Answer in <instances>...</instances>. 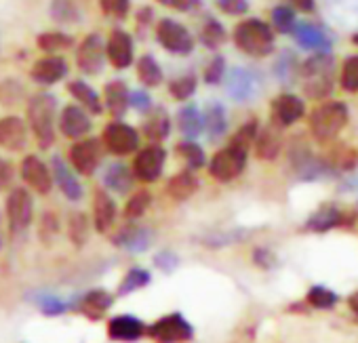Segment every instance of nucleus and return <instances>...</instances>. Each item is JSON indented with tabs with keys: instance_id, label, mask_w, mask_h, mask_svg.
Returning a JSON list of instances; mask_svg holds the SVG:
<instances>
[{
	"instance_id": "1",
	"label": "nucleus",
	"mask_w": 358,
	"mask_h": 343,
	"mask_svg": "<svg viewBox=\"0 0 358 343\" xmlns=\"http://www.w3.org/2000/svg\"><path fill=\"white\" fill-rule=\"evenodd\" d=\"M55 108L57 99L51 93H38L28 101V124L43 149H49L55 141Z\"/></svg>"
},
{
	"instance_id": "2",
	"label": "nucleus",
	"mask_w": 358,
	"mask_h": 343,
	"mask_svg": "<svg viewBox=\"0 0 358 343\" xmlns=\"http://www.w3.org/2000/svg\"><path fill=\"white\" fill-rule=\"evenodd\" d=\"M234 43L251 57H266L274 51V32L262 20H245L234 28Z\"/></svg>"
},
{
	"instance_id": "3",
	"label": "nucleus",
	"mask_w": 358,
	"mask_h": 343,
	"mask_svg": "<svg viewBox=\"0 0 358 343\" xmlns=\"http://www.w3.org/2000/svg\"><path fill=\"white\" fill-rule=\"evenodd\" d=\"M301 80H303V93L310 99H324L333 91V57L327 53H318L310 57L301 70Z\"/></svg>"
},
{
	"instance_id": "4",
	"label": "nucleus",
	"mask_w": 358,
	"mask_h": 343,
	"mask_svg": "<svg viewBox=\"0 0 358 343\" xmlns=\"http://www.w3.org/2000/svg\"><path fill=\"white\" fill-rule=\"evenodd\" d=\"M348 122V108L339 101L320 105L310 116V131L318 141L333 139Z\"/></svg>"
},
{
	"instance_id": "5",
	"label": "nucleus",
	"mask_w": 358,
	"mask_h": 343,
	"mask_svg": "<svg viewBox=\"0 0 358 343\" xmlns=\"http://www.w3.org/2000/svg\"><path fill=\"white\" fill-rule=\"evenodd\" d=\"M156 41L160 47L173 55H190L194 51V38L186 26L175 20H160L156 26Z\"/></svg>"
},
{
	"instance_id": "6",
	"label": "nucleus",
	"mask_w": 358,
	"mask_h": 343,
	"mask_svg": "<svg viewBox=\"0 0 358 343\" xmlns=\"http://www.w3.org/2000/svg\"><path fill=\"white\" fill-rule=\"evenodd\" d=\"M247 166V149L238 147V145H228L224 149H220L209 164V173L213 180L217 182H232L236 180Z\"/></svg>"
},
{
	"instance_id": "7",
	"label": "nucleus",
	"mask_w": 358,
	"mask_h": 343,
	"mask_svg": "<svg viewBox=\"0 0 358 343\" xmlns=\"http://www.w3.org/2000/svg\"><path fill=\"white\" fill-rule=\"evenodd\" d=\"M101 141H103L106 149L112 152L114 156H127V154H133L139 147L137 131L131 124L120 122V120H114L103 129Z\"/></svg>"
},
{
	"instance_id": "8",
	"label": "nucleus",
	"mask_w": 358,
	"mask_h": 343,
	"mask_svg": "<svg viewBox=\"0 0 358 343\" xmlns=\"http://www.w3.org/2000/svg\"><path fill=\"white\" fill-rule=\"evenodd\" d=\"M164 160H166V152L158 143H152V145L139 149L133 160V177H137L139 182H145V184L156 182L162 175Z\"/></svg>"
},
{
	"instance_id": "9",
	"label": "nucleus",
	"mask_w": 358,
	"mask_h": 343,
	"mask_svg": "<svg viewBox=\"0 0 358 343\" xmlns=\"http://www.w3.org/2000/svg\"><path fill=\"white\" fill-rule=\"evenodd\" d=\"M150 335L158 343H186L192 339V326L182 314H169L150 326Z\"/></svg>"
},
{
	"instance_id": "10",
	"label": "nucleus",
	"mask_w": 358,
	"mask_h": 343,
	"mask_svg": "<svg viewBox=\"0 0 358 343\" xmlns=\"http://www.w3.org/2000/svg\"><path fill=\"white\" fill-rule=\"evenodd\" d=\"M106 59V43L99 34H89L76 49V66L83 74L95 76L101 72Z\"/></svg>"
},
{
	"instance_id": "11",
	"label": "nucleus",
	"mask_w": 358,
	"mask_h": 343,
	"mask_svg": "<svg viewBox=\"0 0 358 343\" xmlns=\"http://www.w3.org/2000/svg\"><path fill=\"white\" fill-rule=\"evenodd\" d=\"M34 217V205H32V196L28 190L24 188H15L11 190L9 198H7V219H9V230L13 234L24 232Z\"/></svg>"
},
{
	"instance_id": "12",
	"label": "nucleus",
	"mask_w": 358,
	"mask_h": 343,
	"mask_svg": "<svg viewBox=\"0 0 358 343\" xmlns=\"http://www.w3.org/2000/svg\"><path fill=\"white\" fill-rule=\"evenodd\" d=\"M101 141L99 139H93V137H87V139H80L76 141L72 147H70V164L78 170L80 175H93L99 162H101Z\"/></svg>"
},
{
	"instance_id": "13",
	"label": "nucleus",
	"mask_w": 358,
	"mask_h": 343,
	"mask_svg": "<svg viewBox=\"0 0 358 343\" xmlns=\"http://www.w3.org/2000/svg\"><path fill=\"white\" fill-rule=\"evenodd\" d=\"M22 177L24 182L38 194H49L51 188H53V175L49 166L34 154L26 156L24 162H22Z\"/></svg>"
},
{
	"instance_id": "14",
	"label": "nucleus",
	"mask_w": 358,
	"mask_h": 343,
	"mask_svg": "<svg viewBox=\"0 0 358 343\" xmlns=\"http://www.w3.org/2000/svg\"><path fill=\"white\" fill-rule=\"evenodd\" d=\"M303 101L297 95H278L276 99H272L270 103V114H272V122L276 126H291L295 124L301 116H303Z\"/></svg>"
},
{
	"instance_id": "15",
	"label": "nucleus",
	"mask_w": 358,
	"mask_h": 343,
	"mask_svg": "<svg viewBox=\"0 0 358 343\" xmlns=\"http://www.w3.org/2000/svg\"><path fill=\"white\" fill-rule=\"evenodd\" d=\"M59 131L68 139H83L91 131L89 112L85 108H80V105L68 103L62 110V116H59Z\"/></svg>"
},
{
	"instance_id": "16",
	"label": "nucleus",
	"mask_w": 358,
	"mask_h": 343,
	"mask_svg": "<svg viewBox=\"0 0 358 343\" xmlns=\"http://www.w3.org/2000/svg\"><path fill=\"white\" fill-rule=\"evenodd\" d=\"M28 143V124L20 116L0 118V147L9 152H20Z\"/></svg>"
},
{
	"instance_id": "17",
	"label": "nucleus",
	"mask_w": 358,
	"mask_h": 343,
	"mask_svg": "<svg viewBox=\"0 0 358 343\" xmlns=\"http://www.w3.org/2000/svg\"><path fill=\"white\" fill-rule=\"evenodd\" d=\"M106 55L116 70H124L133 64V38L124 30H112L106 43Z\"/></svg>"
},
{
	"instance_id": "18",
	"label": "nucleus",
	"mask_w": 358,
	"mask_h": 343,
	"mask_svg": "<svg viewBox=\"0 0 358 343\" xmlns=\"http://www.w3.org/2000/svg\"><path fill=\"white\" fill-rule=\"evenodd\" d=\"M66 74H68V64L59 55H49V57L38 59L30 70V78L43 87L59 82L62 78H66Z\"/></svg>"
},
{
	"instance_id": "19",
	"label": "nucleus",
	"mask_w": 358,
	"mask_h": 343,
	"mask_svg": "<svg viewBox=\"0 0 358 343\" xmlns=\"http://www.w3.org/2000/svg\"><path fill=\"white\" fill-rule=\"evenodd\" d=\"M51 166H53V182L59 186V190L64 192V196L68 200H80L83 198V186L78 184V180L74 177V173L70 170V166L59 158V156H53L51 160Z\"/></svg>"
},
{
	"instance_id": "20",
	"label": "nucleus",
	"mask_w": 358,
	"mask_h": 343,
	"mask_svg": "<svg viewBox=\"0 0 358 343\" xmlns=\"http://www.w3.org/2000/svg\"><path fill=\"white\" fill-rule=\"evenodd\" d=\"M226 89H228V95L234 101L245 103V101H249L255 95V76L249 70H245V68H234L228 74Z\"/></svg>"
},
{
	"instance_id": "21",
	"label": "nucleus",
	"mask_w": 358,
	"mask_h": 343,
	"mask_svg": "<svg viewBox=\"0 0 358 343\" xmlns=\"http://www.w3.org/2000/svg\"><path fill=\"white\" fill-rule=\"evenodd\" d=\"M145 333V324L133 316H116L108 324V335L114 341H135Z\"/></svg>"
},
{
	"instance_id": "22",
	"label": "nucleus",
	"mask_w": 358,
	"mask_h": 343,
	"mask_svg": "<svg viewBox=\"0 0 358 343\" xmlns=\"http://www.w3.org/2000/svg\"><path fill=\"white\" fill-rule=\"evenodd\" d=\"M152 242V234L150 230L145 228H139V226H127L122 228L116 236H114V245L124 249V251H131V253H141L150 247Z\"/></svg>"
},
{
	"instance_id": "23",
	"label": "nucleus",
	"mask_w": 358,
	"mask_h": 343,
	"mask_svg": "<svg viewBox=\"0 0 358 343\" xmlns=\"http://www.w3.org/2000/svg\"><path fill=\"white\" fill-rule=\"evenodd\" d=\"M129 89L124 85V80H110L103 89V99H106V108L114 118L124 116V112L129 110Z\"/></svg>"
},
{
	"instance_id": "24",
	"label": "nucleus",
	"mask_w": 358,
	"mask_h": 343,
	"mask_svg": "<svg viewBox=\"0 0 358 343\" xmlns=\"http://www.w3.org/2000/svg\"><path fill=\"white\" fill-rule=\"evenodd\" d=\"M203 131H207L209 141H220L226 131H228V122H226V110L222 103L213 101L207 105L205 114H203Z\"/></svg>"
},
{
	"instance_id": "25",
	"label": "nucleus",
	"mask_w": 358,
	"mask_h": 343,
	"mask_svg": "<svg viewBox=\"0 0 358 343\" xmlns=\"http://www.w3.org/2000/svg\"><path fill=\"white\" fill-rule=\"evenodd\" d=\"M278 129H280V126H276V124L272 122V124L266 126L262 133H257V137H255L253 143H255V154H257L259 160H274V158L278 156L280 143H282Z\"/></svg>"
},
{
	"instance_id": "26",
	"label": "nucleus",
	"mask_w": 358,
	"mask_h": 343,
	"mask_svg": "<svg viewBox=\"0 0 358 343\" xmlns=\"http://www.w3.org/2000/svg\"><path fill=\"white\" fill-rule=\"evenodd\" d=\"M141 131H143L145 137H148L150 141H154V143L166 139L169 133H171V118H169L166 110H164V108H154V112H150L148 118L143 120Z\"/></svg>"
},
{
	"instance_id": "27",
	"label": "nucleus",
	"mask_w": 358,
	"mask_h": 343,
	"mask_svg": "<svg viewBox=\"0 0 358 343\" xmlns=\"http://www.w3.org/2000/svg\"><path fill=\"white\" fill-rule=\"evenodd\" d=\"M93 217H95V228L99 232H106L112 228L114 219H116V205L112 200L110 194H106L103 190L95 192V200H93Z\"/></svg>"
},
{
	"instance_id": "28",
	"label": "nucleus",
	"mask_w": 358,
	"mask_h": 343,
	"mask_svg": "<svg viewBox=\"0 0 358 343\" xmlns=\"http://www.w3.org/2000/svg\"><path fill=\"white\" fill-rule=\"evenodd\" d=\"M199 190V180L194 177L192 170H182L169 180L166 184V194L173 200H188L190 196H194V192Z\"/></svg>"
},
{
	"instance_id": "29",
	"label": "nucleus",
	"mask_w": 358,
	"mask_h": 343,
	"mask_svg": "<svg viewBox=\"0 0 358 343\" xmlns=\"http://www.w3.org/2000/svg\"><path fill=\"white\" fill-rule=\"evenodd\" d=\"M103 184L116 194H127L133 188V173L122 162H114L103 170Z\"/></svg>"
},
{
	"instance_id": "30",
	"label": "nucleus",
	"mask_w": 358,
	"mask_h": 343,
	"mask_svg": "<svg viewBox=\"0 0 358 343\" xmlns=\"http://www.w3.org/2000/svg\"><path fill=\"white\" fill-rule=\"evenodd\" d=\"M177 126L188 139H196L203 133V114L196 103H188L177 112Z\"/></svg>"
},
{
	"instance_id": "31",
	"label": "nucleus",
	"mask_w": 358,
	"mask_h": 343,
	"mask_svg": "<svg viewBox=\"0 0 358 343\" xmlns=\"http://www.w3.org/2000/svg\"><path fill=\"white\" fill-rule=\"evenodd\" d=\"M68 93L74 97V99H78L85 108H87V112H91V114H101V99H99V95L95 93V89L93 87H89L85 80H72L70 85H68Z\"/></svg>"
},
{
	"instance_id": "32",
	"label": "nucleus",
	"mask_w": 358,
	"mask_h": 343,
	"mask_svg": "<svg viewBox=\"0 0 358 343\" xmlns=\"http://www.w3.org/2000/svg\"><path fill=\"white\" fill-rule=\"evenodd\" d=\"M293 32H295L297 43L306 49H327L329 47V38L324 36V32H320L318 28H314L310 24H295Z\"/></svg>"
},
{
	"instance_id": "33",
	"label": "nucleus",
	"mask_w": 358,
	"mask_h": 343,
	"mask_svg": "<svg viewBox=\"0 0 358 343\" xmlns=\"http://www.w3.org/2000/svg\"><path fill=\"white\" fill-rule=\"evenodd\" d=\"M112 305V297L106 291H91L80 299V312L89 318H99Z\"/></svg>"
},
{
	"instance_id": "34",
	"label": "nucleus",
	"mask_w": 358,
	"mask_h": 343,
	"mask_svg": "<svg viewBox=\"0 0 358 343\" xmlns=\"http://www.w3.org/2000/svg\"><path fill=\"white\" fill-rule=\"evenodd\" d=\"M137 76L145 87H158L164 78L162 68L158 66L154 55H141L137 59Z\"/></svg>"
},
{
	"instance_id": "35",
	"label": "nucleus",
	"mask_w": 358,
	"mask_h": 343,
	"mask_svg": "<svg viewBox=\"0 0 358 343\" xmlns=\"http://www.w3.org/2000/svg\"><path fill=\"white\" fill-rule=\"evenodd\" d=\"M68 236L76 247H83L89 238V219L83 211H74L68 217Z\"/></svg>"
},
{
	"instance_id": "36",
	"label": "nucleus",
	"mask_w": 358,
	"mask_h": 343,
	"mask_svg": "<svg viewBox=\"0 0 358 343\" xmlns=\"http://www.w3.org/2000/svg\"><path fill=\"white\" fill-rule=\"evenodd\" d=\"M177 154L186 160V164L190 166V170H196V168L205 166V160H207L205 149L199 143H194L192 139H186L182 143H177Z\"/></svg>"
},
{
	"instance_id": "37",
	"label": "nucleus",
	"mask_w": 358,
	"mask_h": 343,
	"mask_svg": "<svg viewBox=\"0 0 358 343\" xmlns=\"http://www.w3.org/2000/svg\"><path fill=\"white\" fill-rule=\"evenodd\" d=\"M38 49L45 51V53H57V51H64V49H70L72 47V36L64 34V32H43L38 38Z\"/></svg>"
},
{
	"instance_id": "38",
	"label": "nucleus",
	"mask_w": 358,
	"mask_h": 343,
	"mask_svg": "<svg viewBox=\"0 0 358 343\" xmlns=\"http://www.w3.org/2000/svg\"><path fill=\"white\" fill-rule=\"evenodd\" d=\"M201 43L207 49H220L226 43V30L217 20H207V24L201 30Z\"/></svg>"
},
{
	"instance_id": "39",
	"label": "nucleus",
	"mask_w": 358,
	"mask_h": 343,
	"mask_svg": "<svg viewBox=\"0 0 358 343\" xmlns=\"http://www.w3.org/2000/svg\"><path fill=\"white\" fill-rule=\"evenodd\" d=\"M196 91V76L194 74H184L175 80H171L169 85V93L177 99V101H186L194 95Z\"/></svg>"
},
{
	"instance_id": "40",
	"label": "nucleus",
	"mask_w": 358,
	"mask_h": 343,
	"mask_svg": "<svg viewBox=\"0 0 358 343\" xmlns=\"http://www.w3.org/2000/svg\"><path fill=\"white\" fill-rule=\"evenodd\" d=\"M51 17L59 24H74L78 22V9L72 0H51Z\"/></svg>"
},
{
	"instance_id": "41",
	"label": "nucleus",
	"mask_w": 358,
	"mask_h": 343,
	"mask_svg": "<svg viewBox=\"0 0 358 343\" xmlns=\"http://www.w3.org/2000/svg\"><path fill=\"white\" fill-rule=\"evenodd\" d=\"M150 205H152L150 192L139 190V192H135V194L129 198V203H127V207H124V217H127V219H139V217L148 211Z\"/></svg>"
},
{
	"instance_id": "42",
	"label": "nucleus",
	"mask_w": 358,
	"mask_h": 343,
	"mask_svg": "<svg viewBox=\"0 0 358 343\" xmlns=\"http://www.w3.org/2000/svg\"><path fill=\"white\" fill-rule=\"evenodd\" d=\"M341 89L348 93L358 91V55L345 59L343 70H341Z\"/></svg>"
},
{
	"instance_id": "43",
	"label": "nucleus",
	"mask_w": 358,
	"mask_h": 343,
	"mask_svg": "<svg viewBox=\"0 0 358 343\" xmlns=\"http://www.w3.org/2000/svg\"><path fill=\"white\" fill-rule=\"evenodd\" d=\"M148 282H150V274H148L145 270H141V268H135V270H131V272L124 276L122 284L118 286V293H120V295L133 293V291L145 286Z\"/></svg>"
},
{
	"instance_id": "44",
	"label": "nucleus",
	"mask_w": 358,
	"mask_h": 343,
	"mask_svg": "<svg viewBox=\"0 0 358 343\" xmlns=\"http://www.w3.org/2000/svg\"><path fill=\"white\" fill-rule=\"evenodd\" d=\"M339 211L337 209H322V211H318L316 215H312V219H310V228L312 230H318V232H322V230H329V228H333V226H337L339 224Z\"/></svg>"
},
{
	"instance_id": "45",
	"label": "nucleus",
	"mask_w": 358,
	"mask_h": 343,
	"mask_svg": "<svg viewBox=\"0 0 358 343\" xmlns=\"http://www.w3.org/2000/svg\"><path fill=\"white\" fill-rule=\"evenodd\" d=\"M272 24L280 34H289L295 28V15L289 7H276L272 11Z\"/></svg>"
},
{
	"instance_id": "46",
	"label": "nucleus",
	"mask_w": 358,
	"mask_h": 343,
	"mask_svg": "<svg viewBox=\"0 0 358 343\" xmlns=\"http://www.w3.org/2000/svg\"><path fill=\"white\" fill-rule=\"evenodd\" d=\"M257 133H259L257 120H249L247 124H243V126L236 131V135L232 137V145H238V147H243V149H249V145L255 141Z\"/></svg>"
},
{
	"instance_id": "47",
	"label": "nucleus",
	"mask_w": 358,
	"mask_h": 343,
	"mask_svg": "<svg viewBox=\"0 0 358 343\" xmlns=\"http://www.w3.org/2000/svg\"><path fill=\"white\" fill-rule=\"evenodd\" d=\"M22 95H24V87L17 80H3L0 82V103L13 105L20 101Z\"/></svg>"
},
{
	"instance_id": "48",
	"label": "nucleus",
	"mask_w": 358,
	"mask_h": 343,
	"mask_svg": "<svg viewBox=\"0 0 358 343\" xmlns=\"http://www.w3.org/2000/svg\"><path fill=\"white\" fill-rule=\"evenodd\" d=\"M308 301H310L314 307L327 309V307H333V305H335L337 295L331 293V291H327V289H322V286H314V289H310V293H308Z\"/></svg>"
},
{
	"instance_id": "49",
	"label": "nucleus",
	"mask_w": 358,
	"mask_h": 343,
	"mask_svg": "<svg viewBox=\"0 0 358 343\" xmlns=\"http://www.w3.org/2000/svg\"><path fill=\"white\" fill-rule=\"evenodd\" d=\"M57 232H59V219H57L55 213L47 211V213L41 217V230H38L43 242H51V240L57 236Z\"/></svg>"
},
{
	"instance_id": "50",
	"label": "nucleus",
	"mask_w": 358,
	"mask_h": 343,
	"mask_svg": "<svg viewBox=\"0 0 358 343\" xmlns=\"http://www.w3.org/2000/svg\"><path fill=\"white\" fill-rule=\"evenodd\" d=\"M99 9L108 17H124L131 9V0H99Z\"/></svg>"
},
{
	"instance_id": "51",
	"label": "nucleus",
	"mask_w": 358,
	"mask_h": 343,
	"mask_svg": "<svg viewBox=\"0 0 358 343\" xmlns=\"http://www.w3.org/2000/svg\"><path fill=\"white\" fill-rule=\"evenodd\" d=\"M224 70H226V59L222 57V55H215L211 61H209V66H207V70H205V82L207 85H220L222 82V78H224Z\"/></svg>"
},
{
	"instance_id": "52",
	"label": "nucleus",
	"mask_w": 358,
	"mask_h": 343,
	"mask_svg": "<svg viewBox=\"0 0 358 343\" xmlns=\"http://www.w3.org/2000/svg\"><path fill=\"white\" fill-rule=\"evenodd\" d=\"M215 5L226 15H245L249 11L247 0H215Z\"/></svg>"
},
{
	"instance_id": "53",
	"label": "nucleus",
	"mask_w": 358,
	"mask_h": 343,
	"mask_svg": "<svg viewBox=\"0 0 358 343\" xmlns=\"http://www.w3.org/2000/svg\"><path fill=\"white\" fill-rule=\"evenodd\" d=\"M156 3L166 7V9H175V11L188 13V11H192V9H196L201 5V0H156Z\"/></svg>"
},
{
	"instance_id": "54",
	"label": "nucleus",
	"mask_w": 358,
	"mask_h": 343,
	"mask_svg": "<svg viewBox=\"0 0 358 343\" xmlns=\"http://www.w3.org/2000/svg\"><path fill=\"white\" fill-rule=\"evenodd\" d=\"M38 305L45 314H62L66 309V303L62 299H57L55 295H45L38 299Z\"/></svg>"
},
{
	"instance_id": "55",
	"label": "nucleus",
	"mask_w": 358,
	"mask_h": 343,
	"mask_svg": "<svg viewBox=\"0 0 358 343\" xmlns=\"http://www.w3.org/2000/svg\"><path fill=\"white\" fill-rule=\"evenodd\" d=\"M13 184V164L0 156V192L9 190Z\"/></svg>"
},
{
	"instance_id": "56",
	"label": "nucleus",
	"mask_w": 358,
	"mask_h": 343,
	"mask_svg": "<svg viewBox=\"0 0 358 343\" xmlns=\"http://www.w3.org/2000/svg\"><path fill=\"white\" fill-rule=\"evenodd\" d=\"M129 105H133L137 112H148L152 108V97L145 91H133L129 95Z\"/></svg>"
},
{
	"instance_id": "57",
	"label": "nucleus",
	"mask_w": 358,
	"mask_h": 343,
	"mask_svg": "<svg viewBox=\"0 0 358 343\" xmlns=\"http://www.w3.org/2000/svg\"><path fill=\"white\" fill-rule=\"evenodd\" d=\"M156 265H158L162 272H171V270H175V265H177V257L171 255L169 251H166V253H160V255L156 257Z\"/></svg>"
},
{
	"instance_id": "58",
	"label": "nucleus",
	"mask_w": 358,
	"mask_h": 343,
	"mask_svg": "<svg viewBox=\"0 0 358 343\" xmlns=\"http://www.w3.org/2000/svg\"><path fill=\"white\" fill-rule=\"evenodd\" d=\"M293 5H295L299 11H306V13H310V11L314 9V0H293Z\"/></svg>"
},
{
	"instance_id": "59",
	"label": "nucleus",
	"mask_w": 358,
	"mask_h": 343,
	"mask_svg": "<svg viewBox=\"0 0 358 343\" xmlns=\"http://www.w3.org/2000/svg\"><path fill=\"white\" fill-rule=\"evenodd\" d=\"M350 307H352V309L356 312V316H358V293L350 297Z\"/></svg>"
},
{
	"instance_id": "60",
	"label": "nucleus",
	"mask_w": 358,
	"mask_h": 343,
	"mask_svg": "<svg viewBox=\"0 0 358 343\" xmlns=\"http://www.w3.org/2000/svg\"><path fill=\"white\" fill-rule=\"evenodd\" d=\"M5 249V232H3V217H0V251Z\"/></svg>"
},
{
	"instance_id": "61",
	"label": "nucleus",
	"mask_w": 358,
	"mask_h": 343,
	"mask_svg": "<svg viewBox=\"0 0 358 343\" xmlns=\"http://www.w3.org/2000/svg\"><path fill=\"white\" fill-rule=\"evenodd\" d=\"M352 41H354V45H358V34H356V36H354Z\"/></svg>"
}]
</instances>
